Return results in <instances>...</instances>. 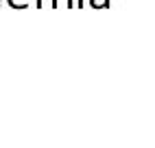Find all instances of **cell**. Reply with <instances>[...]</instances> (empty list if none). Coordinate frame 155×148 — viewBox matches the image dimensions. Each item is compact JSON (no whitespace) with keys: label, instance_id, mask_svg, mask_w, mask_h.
<instances>
[{"label":"cell","instance_id":"cell-1","mask_svg":"<svg viewBox=\"0 0 155 148\" xmlns=\"http://www.w3.org/2000/svg\"><path fill=\"white\" fill-rule=\"evenodd\" d=\"M11 9H26L28 7V0H7Z\"/></svg>","mask_w":155,"mask_h":148},{"label":"cell","instance_id":"cell-2","mask_svg":"<svg viewBox=\"0 0 155 148\" xmlns=\"http://www.w3.org/2000/svg\"><path fill=\"white\" fill-rule=\"evenodd\" d=\"M90 7L92 9H107L109 7V0H90Z\"/></svg>","mask_w":155,"mask_h":148},{"label":"cell","instance_id":"cell-3","mask_svg":"<svg viewBox=\"0 0 155 148\" xmlns=\"http://www.w3.org/2000/svg\"><path fill=\"white\" fill-rule=\"evenodd\" d=\"M77 7H83V0H79V2H77Z\"/></svg>","mask_w":155,"mask_h":148}]
</instances>
